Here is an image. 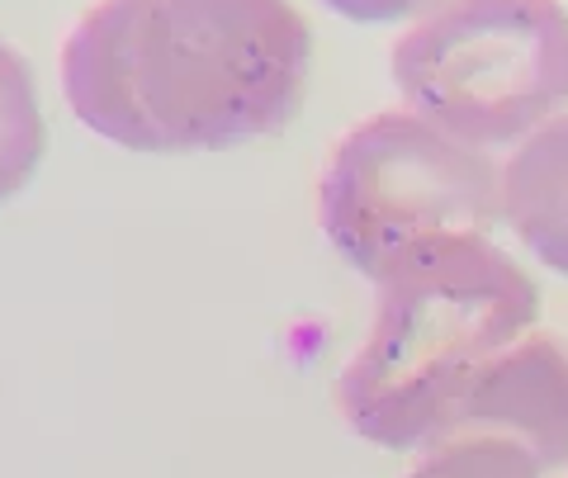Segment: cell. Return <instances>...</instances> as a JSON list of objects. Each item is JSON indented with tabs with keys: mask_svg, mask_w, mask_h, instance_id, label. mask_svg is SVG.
I'll return each instance as SVG.
<instances>
[{
	"mask_svg": "<svg viewBox=\"0 0 568 478\" xmlns=\"http://www.w3.org/2000/svg\"><path fill=\"white\" fill-rule=\"evenodd\" d=\"M308 77L313 29L290 0H100L62 43L71 114L148 156L290 129Z\"/></svg>",
	"mask_w": 568,
	"mask_h": 478,
	"instance_id": "1",
	"label": "cell"
},
{
	"mask_svg": "<svg viewBox=\"0 0 568 478\" xmlns=\"http://www.w3.org/2000/svg\"><path fill=\"white\" fill-rule=\"evenodd\" d=\"M375 289L336 407L361 440L398 455L432 446L474 384L540 323V285L493 237L417 246Z\"/></svg>",
	"mask_w": 568,
	"mask_h": 478,
	"instance_id": "2",
	"label": "cell"
},
{
	"mask_svg": "<svg viewBox=\"0 0 568 478\" xmlns=\"http://www.w3.org/2000/svg\"><path fill=\"white\" fill-rule=\"evenodd\" d=\"M317 223L351 271L379 285L417 246L493 237L503 223V171L484 148L417 110H384L332 148Z\"/></svg>",
	"mask_w": 568,
	"mask_h": 478,
	"instance_id": "3",
	"label": "cell"
},
{
	"mask_svg": "<svg viewBox=\"0 0 568 478\" xmlns=\"http://www.w3.org/2000/svg\"><path fill=\"white\" fill-rule=\"evenodd\" d=\"M407 110L474 148H507L568 110L559 0H436L388 52Z\"/></svg>",
	"mask_w": 568,
	"mask_h": 478,
	"instance_id": "4",
	"label": "cell"
},
{
	"mask_svg": "<svg viewBox=\"0 0 568 478\" xmlns=\"http://www.w3.org/2000/svg\"><path fill=\"white\" fill-rule=\"evenodd\" d=\"M450 427H497L521 436L545 465L568 474V342L530 332L497 360L455 413ZM446 427V431H450ZM440 431V436H446Z\"/></svg>",
	"mask_w": 568,
	"mask_h": 478,
	"instance_id": "5",
	"label": "cell"
},
{
	"mask_svg": "<svg viewBox=\"0 0 568 478\" xmlns=\"http://www.w3.org/2000/svg\"><path fill=\"white\" fill-rule=\"evenodd\" d=\"M503 223L545 271L568 279V110L526 133L503 166Z\"/></svg>",
	"mask_w": 568,
	"mask_h": 478,
	"instance_id": "6",
	"label": "cell"
},
{
	"mask_svg": "<svg viewBox=\"0 0 568 478\" xmlns=\"http://www.w3.org/2000/svg\"><path fill=\"white\" fill-rule=\"evenodd\" d=\"M417 455L422 459L403 478H568L521 436L497 427H450Z\"/></svg>",
	"mask_w": 568,
	"mask_h": 478,
	"instance_id": "7",
	"label": "cell"
},
{
	"mask_svg": "<svg viewBox=\"0 0 568 478\" xmlns=\"http://www.w3.org/2000/svg\"><path fill=\"white\" fill-rule=\"evenodd\" d=\"M48 152V123L29 62L0 39V204L24 194Z\"/></svg>",
	"mask_w": 568,
	"mask_h": 478,
	"instance_id": "8",
	"label": "cell"
},
{
	"mask_svg": "<svg viewBox=\"0 0 568 478\" xmlns=\"http://www.w3.org/2000/svg\"><path fill=\"white\" fill-rule=\"evenodd\" d=\"M332 14L355 24H394V20H413V14H426L436 0H323Z\"/></svg>",
	"mask_w": 568,
	"mask_h": 478,
	"instance_id": "9",
	"label": "cell"
}]
</instances>
